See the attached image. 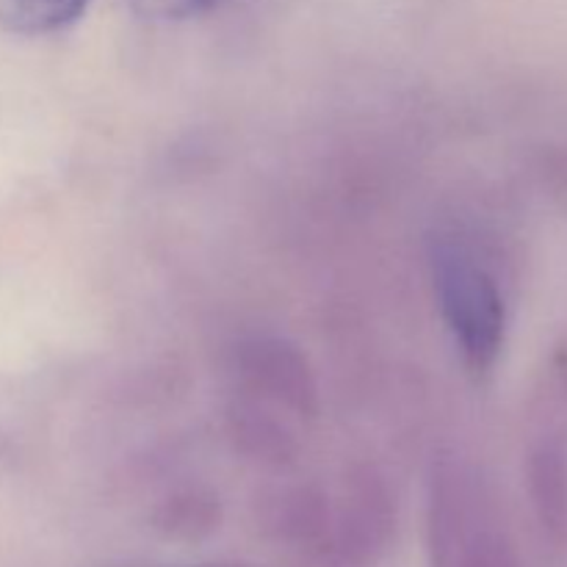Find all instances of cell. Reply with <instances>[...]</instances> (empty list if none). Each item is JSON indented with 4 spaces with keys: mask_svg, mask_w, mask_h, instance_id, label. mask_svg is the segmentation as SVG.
I'll return each instance as SVG.
<instances>
[{
    "mask_svg": "<svg viewBox=\"0 0 567 567\" xmlns=\"http://www.w3.org/2000/svg\"><path fill=\"white\" fill-rule=\"evenodd\" d=\"M432 275L441 313L468 369H493L507 336V305L496 277L468 247L446 238L435 244Z\"/></svg>",
    "mask_w": 567,
    "mask_h": 567,
    "instance_id": "1",
    "label": "cell"
},
{
    "mask_svg": "<svg viewBox=\"0 0 567 567\" xmlns=\"http://www.w3.org/2000/svg\"><path fill=\"white\" fill-rule=\"evenodd\" d=\"M430 543L432 567H520L513 543L460 504L437 507Z\"/></svg>",
    "mask_w": 567,
    "mask_h": 567,
    "instance_id": "2",
    "label": "cell"
},
{
    "mask_svg": "<svg viewBox=\"0 0 567 567\" xmlns=\"http://www.w3.org/2000/svg\"><path fill=\"white\" fill-rule=\"evenodd\" d=\"M529 496L543 543L559 551L567 543V452L559 443H546L532 457Z\"/></svg>",
    "mask_w": 567,
    "mask_h": 567,
    "instance_id": "3",
    "label": "cell"
},
{
    "mask_svg": "<svg viewBox=\"0 0 567 567\" xmlns=\"http://www.w3.org/2000/svg\"><path fill=\"white\" fill-rule=\"evenodd\" d=\"M89 0H0V25L20 37L64 31L86 11Z\"/></svg>",
    "mask_w": 567,
    "mask_h": 567,
    "instance_id": "4",
    "label": "cell"
},
{
    "mask_svg": "<svg viewBox=\"0 0 567 567\" xmlns=\"http://www.w3.org/2000/svg\"><path fill=\"white\" fill-rule=\"evenodd\" d=\"M233 0H133V9L153 22H183L205 17Z\"/></svg>",
    "mask_w": 567,
    "mask_h": 567,
    "instance_id": "5",
    "label": "cell"
}]
</instances>
